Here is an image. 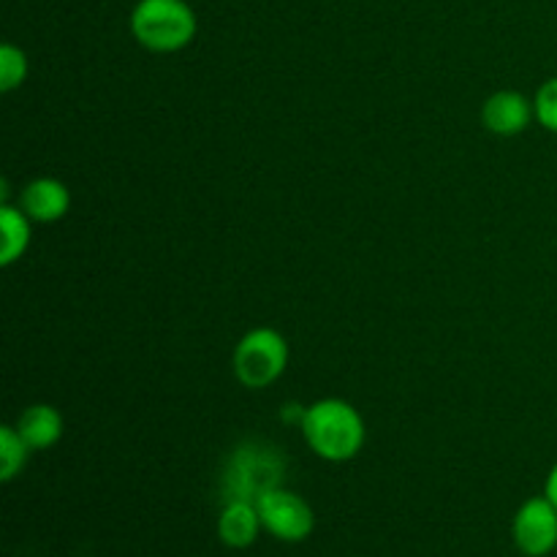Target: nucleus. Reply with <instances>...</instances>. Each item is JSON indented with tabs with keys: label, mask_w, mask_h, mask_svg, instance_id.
<instances>
[{
	"label": "nucleus",
	"mask_w": 557,
	"mask_h": 557,
	"mask_svg": "<svg viewBox=\"0 0 557 557\" xmlns=\"http://www.w3.org/2000/svg\"><path fill=\"white\" fill-rule=\"evenodd\" d=\"M310 449L326 462H346L359 455L364 444V422L357 408L337 397L313 403L299 419Z\"/></svg>",
	"instance_id": "nucleus-1"
},
{
	"label": "nucleus",
	"mask_w": 557,
	"mask_h": 557,
	"mask_svg": "<svg viewBox=\"0 0 557 557\" xmlns=\"http://www.w3.org/2000/svg\"><path fill=\"white\" fill-rule=\"evenodd\" d=\"M131 33L150 52H180L194 41L196 14L185 0H139L131 11Z\"/></svg>",
	"instance_id": "nucleus-2"
},
{
	"label": "nucleus",
	"mask_w": 557,
	"mask_h": 557,
	"mask_svg": "<svg viewBox=\"0 0 557 557\" xmlns=\"http://www.w3.org/2000/svg\"><path fill=\"white\" fill-rule=\"evenodd\" d=\"M288 364V343L286 337L270 326L250 330L243 341L237 343L232 357L234 375L248 389H264L275 384Z\"/></svg>",
	"instance_id": "nucleus-3"
},
{
	"label": "nucleus",
	"mask_w": 557,
	"mask_h": 557,
	"mask_svg": "<svg viewBox=\"0 0 557 557\" xmlns=\"http://www.w3.org/2000/svg\"><path fill=\"white\" fill-rule=\"evenodd\" d=\"M261 515V525L270 536L281 539V542L297 544L313 533L315 517L313 509L308 506V500L299 498L292 490L272 487L256 500Z\"/></svg>",
	"instance_id": "nucleus-4"
},
{
	"label": "nucleus",
	"mask_w": 557,
	"mask_h": 557,
	"mask_svg": "<svg viewBox=\"0 0 557 557\" xmlns=\"http://www.w3.org/2000/svg\"><path fill=\"white\" fill-rule=\"evenodd\" d=\"M517 549L528 557H547L557 547V509L547 495L520 506L511 522Z\"/></svg>",
	"instance_id": "nucleus-5"
},
{
	"label": "nucleus",
	"mask_w": 557,
	"mask_h": 557,
	"mask_svg": "<svg viewBox=\"0 0 557 557\" xmlns=\"http://www.w3.org/2000/svg\"><path fill=\"white\" fill-rule=\"evenodd\" d=\"M533 117H536L533 101H528V98L517 90L493 92L482 107L484 128L495 136L522 134V131L531 125Z\"/></svg>",
	"instance_id": "nucleus-6"
},
{
	"label": "nucleus",
	"mask_w": 557,
	"mask_h": 557,
	"mask_svg": "<svg viewBox=\"0 0 557 557\" xmlns=\"http://www.w3.org/2000/svg\"><path fill=\"white\" fill-rule=\"evenodd\" d=\"M20 207L25 215L36 223H54L65 218L71 207V194L60 180L54 177H36L22 190Z\"/></svg>",
	"instance_id": "nucleus-7"
},
{
	"label": "nucleus",
	"mask_w": 557,
	"mask_h": 557,
	"mask_svg": "<svg viewBox=\"0 0 557 557\" xmlns=\"http://www.w3.org/2000/svg\"><path fill=\"white\" fill-rule=\"evenodd\" d=\"M261 528L264 525H261L259 506H256L253 500H228L226 509L218 517V536H221V542L232 549L250 547V544L259 539Z\"/></svg>",
	"instance_id": "nucleus-8"
},
{
	"label": "nucleus",
	"mask_w": 557,
	"mask_h": 557,
	"mask_svg": "<svg viewBox=\"0 0 557 557\" xmlns=\"http://www.w3.org/2000/svg\"><path fill=\"white\" fill-rule=\"evenodd\" d=\"M16 430L30 449H52L63 438V417L58 408L36 403L22 411V417L16 419Z\"/></svg>",
	"instance_id": "nucleus-9"
},
{
	"label": "nucleus",
	"mask_w": 557,
	"mask_h": 557,
	"mask_svg": "<svg viewBox=\"0 0 557 557\" xmlns=\"http://www.w3.org/2000/svg\"><path fill=\"white\" fill-rule=\"evenodd\" d=\"M0 232H3V248H0V264L11 267L25 256L30 245V218L25 215L22 207L0 205Z\"/></svg>",
	"instance_id": "nucleus-10"
},
{
	"label": "nucleus",
	"mask_w": 557,
	"mask_h": 557,
	"mask_svg": "<svg viewBox=\"0 0 557 557\" xmlns=\"http://www.w3.org/2000/svg\"><path fill=\"white\" fill-rule=\"evenodd\" d=\"M27 451H30V446L25 444L20 430L9 428V424L0 428V479L3 482H11L25 468Z\"/></svg>",
	"instance_id": "nucleus-11"
},
{
	"label": "nucleus",
	"mask_w": 557,
	"mask_h": 557,
	"mask_svg": "<svg viewBox=\"0 0 557 557\" xmlns=\"http://www.w3.org/2000/svg\"><path fill=\"white\" fill-rule=\"evenodd\" d=\"M27 79V54L14 44L0 47V90L11 92Z\"/></svg>",
	"instance_id": "nucleus-12"
},
{
	"label": "nucleus",
	"mask_w": 557,
	"mask_h": 557,
	"mask_svg": "<svg viewBox=\"0 0 557 557\" xmlns=\"http://www.w3.org/2000/svg\"><path fill=\"white\" fill-rule=\"evenodd\" d=\"M533 109H536V120L547 131L557 134V76L544 82L539 87L536 98H533Z\"/></svg>",
	"instance_id": "nucleus-13"
},
{
	"label": "nucleus",
	"mask_w": 557,
	"mask_h": 557,
	"mask_svg": "<svg viewBox=\"0 0 557 557\" xmlns=\"http://www.w3.org/2000/svg\"><path fill=\"white\" fill-rule=\"evenodd\" d=\"M544 495H547V498L553 500L555 509H557V462H555L553 471H549V476H547V487H544Z\"/></svg>",
	"instance_id": "nucleus-14"
}]
</instances>
